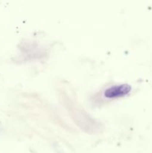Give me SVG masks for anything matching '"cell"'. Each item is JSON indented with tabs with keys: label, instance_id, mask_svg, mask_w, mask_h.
Here are the masks:
<instances>
[{
	"label": "cell",
	"instance_id": "1",
	"mask_svg": "<svg viewBox=\"0 0 152 153\" xmlns=\"http://www.w3.org/2000/svg\"><path fill=\"white\" fill-rule=\"evenodd\" d=\"M130 90V87L128 85H122L119 86H114L107 90L105 95L107 97H116L127 94Z\"/></svg>",
	"mask_w": 152,
	"mask_h": 153
}]
</instances>
